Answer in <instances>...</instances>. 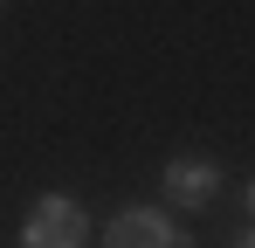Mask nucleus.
I'll return each mask as SVG.
<instances>
[{
    "label": "nucleus",
    "instance_id": "nucleus-1",
    "mask_svg": "<svg viewBox=\"0 0 255 248\" xmlns=\"http://www.w3.org/2000/svg\"><path fill=\"white\" fill-rule=\"evenodd\" d=\"M90 221L76 200H35V214H28V228H21V242L28 248H83Z\"/></svg>",
    "mask_w": 255,
    "mask_h": 248
},
{
    "label": "nucleus",
    "instance_id": "nucleus-3",
    "mask_svg": "<svg viewBox=\"0 0 255 248\" xmlns=\"http://www.w3.org/2000/svg\"><path fill=\"white\" fill-rule=\"evenodd\" d=\"M166 193L186 200V207L214 200V165H207V159H172V165H166Z\"/></svg>",
    "mask_w": 255,
    "mask_h": 248
},
{
    "label": "nucleus",
    "instance_id": "nucleus-2",
    "mask_svg": "<svg viewBox=\"0 0 255 248\" xmlns=\"http://www.w3.org/2000/svg\"><path fill=\"white\" fill-rule=\"evenodd\" d=\"M104 242H111V248H172V228L159 221V214H145V207H125V214L111 221Z\"/></svg>",
    "mask_w": 255,
    "mask_h": 248
},
{
    "label": "nucleus",
    "instance_id": "nucleus-4",
    "mask_svg": "<svg viewBox=\"0 0 255 248\" xmlns=\"http://www.w3.org/2000/svg\"><path fill=\"white\" fill-rule=\"evenodd\" d=\"M249 214H255V186H249Z\"/></svg>",
    "mask_w": 255,
    "mask_h": 248
},
{
    "label": "nucleus",
    "instance_id": "nucleus-5",
    "mask_svg": "<svg viewBox=\"0 0 255 248\" xmlns=\"http://www.w3.org/2000/svg\"><path fill=\"white\" fill-rule=\"evenodd\" d=\"M235 248H255V235H249V242H235Z\"/></svg>",
    "mask_w": 255,
    "mask_h": 248
}]
</instances>
